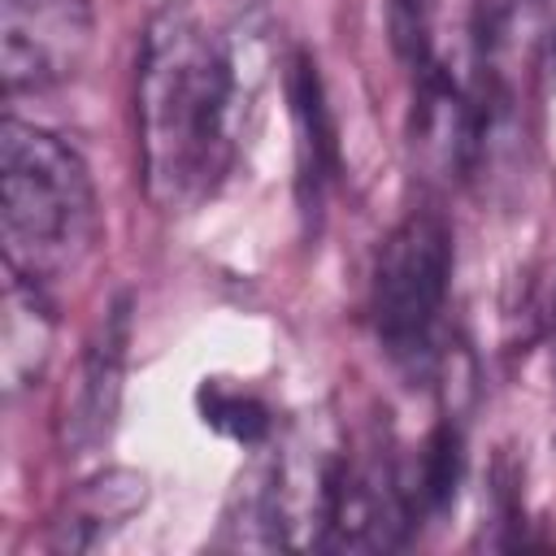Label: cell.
Listing matches in <instances>:
<instances>
[{
	"instance_id": "cell-5",
	"label": "cell",
	"mask_w": 556,
	"mask_h": 556,
	"mask_svg": "<svg viewBox=\"0 0 556 556\" xmlns=\"http://www.w3.org/2000/svg\"><path fill=\"white\" fill-rule=\"evenodd\" d=\"M417 534V513L404 486V460L387 443H369L365 452L348 447L339 495L326 530V552H391Z\"/></svg>"
},
{
	"instance_id": "cell-10",
	"label": "cell",
	"mask_w": 556,
	"mask_h": 556,
	"mask_svg": "<svg viewBox=\"0 0 556 556\" xmlns=\"http://www.w3.org/2000/svg\"><path fill=\"white\" fill-rule=\"evenodd\" d=\"M460 478H465V439H460V426L452 417H443V421L430 426L417 456L404 465V486H408L417 526L439 521L443 513H452Z\"/></svg>"
},
{
	"instance_id": "cell-3",
	"label": "cell",
	"mask_w": 556,
	"mask_h": 556,
	"mask_svg": "<svg viewBox=\"0 0 556 556\" xmlns=\"http://www.w3.org/2000/svg\"><path fill=\"white\" fill-rule=\"evenodd\" d=\"M452 261V226L439 208H413L400 217L374 256L369 321L382 352L408 374H426L439 361Z\"/></svg>"
},
{
	"instance_id": "cell-14",
	"label": "cell",
	"mask_w": 556,
	"mask_h": 556,
	"mask_svg": "<svg viewBox=\"0 0 556 556\" xmlns=\"http://www.w3.org/2000/svg\"><path fill=\"white\" fill-rule=\"evenodd\" d=\"M552 317H556V313H552Z\"/></svg>"
},
{
	"instance_id": "cell-12",
	"label": "cell",
	"mask_w": 556,
	"mask_h": 556,
	"mask_svg": "<svg viewBox=\"0 0 556 556\" xmlns=\"http://www.w3.org/2000/svg\"><path fill=\"white\" fill-rule=\"evenodd\" d=\"M430 22H434V0H387V35L408 70L430 61Z\"/></svg>"
},
{
	"instance_id": "cell-4",
	"label": "cell",
	"mask_w": 556,
	"mask_h": 556,
	"mask_svg": "<svg viewBox=\"0 0 556 556\" xmlns=\"http://www.w3.org/2000/svg\"><path fill=\"white\" fill-rule=\"evenodd\" d=\"M91 0H0V83L9 96L70 83L91 48Z\"/></svg>"
},
{
	"instance_id": "cell-13",
	"label": "cell",
	"mask_w": 556,
	"mask_h": 556,
	"mask_svg": "<svg viewBox=\"0 0 556 556\" xmlns=\"http://www.w3.org/2000/svg\"><path fill=\"white\" fill-rule=\"evenodd\" d=\"M539 48L547 56V70L556 74V0L543 4V35H539Z\"/></svg>"
},
{
	"instance_id": "cell-11",
	"label": "cell",
	"mask_w": 556,
	"mask_h": 556,
	"mask_svg": "<svg viewBox=\"0 0 556 556\" xmlns=\"http://www.w3.org/2000/svg\"><path fill=\"white\" fill-rule=\"evenodd\" d=\"M195 408H200V421L208 430H217L222 439H230L239 447H265L274 439V413L248 387H230L222 378H204L200 391H195Z\"/></svg>"
},
{
	"instance_id": "cell-8",
	"label": "cell",
	"mask_w": 556,
	"mask_h": 556,
	"mask_svg": "<svg viewBox=\"0 0 556 556\" xmlns=\"http://www.w3.org/2000/svg\"><path fill=\"white\" fill-rule=\"evenodd\" d=\"M148 500V478L135 469H104L91 482H83L74 491V500L65 504V513L52 521V547L56 552H87L100 539H109L113 530L126 526V517H135Z\"/></svg>"
},
{
	"instance_id": "cell-9",
	"label": "cell",
	"mask_w": 556,
	"mask_h": 556,
	"mask_svg": "<svg viewBox=\"0 0 556 556\" xmlns=\"http://www.w3.org/2000/svg\"><path fill=\"white\" fill-rule=\"evenodd\" d=\"M52 352V300L43 287L9 274L4 282V387L22 391L43 374Z\"/></svg>"
},
{
	"instance_id": "cell-2",
	"label": "cell",
	"mask_w": 556,
	"mask_h": 556,
	"mask_svg": "<svg viewBox=\"0 0 556 556\" xmlns=\"http://www.w3.org/2000/svg\"><path fill=\"white\" fill-rule=\"evenodd\" d=\"M100 239L87 161L52 130L4 117L0 126V248L4 269L52 291L78 274Z\"/></svg>"
},
{
	"instance_id": "cell-6",
	"label": "cell",
	"mask_w": 556,
	"mask_h": 556,
	"mask_svg": "<svg viewBox=\"0 0 556 556\" xmlns=\"http://www.w3.org/2000/svg\"><path fill=\"white\" fill-rule=\"evenodd\" d=\"M287 113H291V135H295V200L304 213V226L317 230L326 191L339 174V139H334V117L326 104V87L317 74L313 52L295 48L287 61Z\"/></svg>"
},
{
	"instance_id": "cell-7",
	"label": "cell",
	"mask_w": 556,
	"mask_h": 556,
	"mask_svg": "<svg viewBox=\"0 0 556 556\" xmlns=\"http://www.w3.org/2000/svg\"><path fill=\"white\" fill-rule=\"evenodd\" d=\"M126 339H130V300L122 295L100 334L91 339V352L83 361V378H78V391L65 408V443L74 452H87L96 447L109 430H113V417H117V400H122V365H126Z\"/></svg>"
},
{
	"instance_id": "cell-1",
	"label": "cell",
	"mask_w": 556,
	"mask_h": 556,
	"mask_svg": "<svg viewBox=\"0 0 556 556\" xmlns=\"http://www.w3.org/2000/svg\"><path fill=\"white\" fill-rule=\"evenodd\" d=\"M239 100L235 43L191 4H161L135 61L139 174L161 213L182 217L217 195L235 165Z\"/></svg>"
}]
</instances>
